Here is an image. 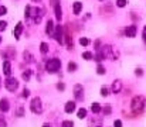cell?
Segmentation results:
<instances>
[{
  "label": "cell",
  "instance_id": "obj_12",
  "mask_svg": "<svg viewBox=\"0 0 146 127\" xmlns=\"http://www.w3.org/2000/svg\"><path fill=\"white\" fill-rule=\"evenodd\" d=\"M9 109H10L9 100H7V99H1V100H0V110L6 113V112H9Z\"/></svg>",
  "mask_w": 146,
  "mask_h": 127
},
{
  "label": "cell",
  "instance_id": "obj_29",
  "mask_svg": "<svg viewBox=\"0 0 146 127\" xmlns=\"http://www.w3.org/2000/svg\"><path fill=\"white\" fill-rule=\"evenodd\" d=\"M6 13H7V9L4 6H0V16H4Z\"/></svg>",
  "mask_w": 146,
  "mask_h": 127
},
{
  "label": "cell",
  "instance_id": "obj_34",
  "mask_svg": "<svg viewBox=\"0 0 146 127\" xmlns=\"http://www.w3.org/2000/svg\"><path fill=\"white\" fill-rule=\"evenodd\" d=\"M104 112H105L106 114H109V113H111V107H109V106H106V107L104 109Z\"/></svg>",
  "mask_w": 146,
  "mask_h": 127
},
{
  "label": "cell",
  "instance_id": "obj_37",
  "mask_svg": "<svg viewBox=\"0 0 146 127\" xmlns=\"http://www.w3.org/2000/svg\"><path fill=\"white\" fill-rule=\"evenodd\" d=\"M33 1H36V3H38V1H41V0H33Z\"/></svg>",
  "mask_w": 146,
  "mask_h": 127
},
{
  "label": "cell",
  "instance_id": "obj_17",
  "mask_svg": "<svg viewBox=\"0 0 146 127\" xmlns=\"http://www.w3.org/2000/svg\"><path fill=\"white\" fill-rule=\"evenodd\" d=\"M82 58L87 59V61H91V59L94 58V54L90 52V51H85V52H82Z\"/></svg>",
  "mask_w": 146,
  "mask_h": 127
},
{
  "label": "cell",
  "instance_id": "obj_33",
  "mask_svg": "<svg viewBox=\"0 0 146 127\" xmlns=\"http://www.w3.org/2000/svg\"><path fill=\"white\" fill-rule=\"evenodd\" d=\"M142 37H143V41L146 42V26L143 27V33H142Z\"/></svg>",
  "mask_w": 146,
  "mask_h": 127
},
{
  "label": "cell",
  "instance_id": "obj_8",
  "mask_svg": "<svg viewBox=\"0 0 146 127\" xmlns=\"http://www.w3.org/2000/svg\"><path fill=\"white\" fill-rule=\"evenodd\" d=\"M54 11H55V18L58 21H61V18H62V10H61V6H60L58 1H55V4H54Z\"/></svg>",
  "mask_w": 146,
  "mask_h": 127
},
{
  "label": "cell",
  "instance_id": "obj_10",
  "mask_svg": "<svg viewBox=\"0 0 146 127\" xmlns=\"http://www.w3.org/2000/svg\"><path fill=\"white\" fill-rule=\"evenodd\" d=\"M3 72L6 76H10V74H11V65H10V61H7V59L3 62Z\"/></svg>",
  "mask_w": 146,
  "mask_h": 127
},
{
  "label": "cell",
  "instance_id": "obj_38",
  "mask_svg": "<svg viewBox=\"0 0 146 127\" xmlns=\"http://www.w3.org/2000/svg\"><path fill=\"white\" fill-rule=\"evenodd\" d=\"M43 127H50V126H48V124H44V126H43Z\"/></svg>",
  "mask_w": 146,
  "mask_h": 127
},
{
  "label": "cell",
  "instance_id": "obj_25",
  "mask_svg": "<svg viewBox=\"0 0 146 127\" xmlns=\"http://www.w3.org/2000/svg\"><path fill=\"white\" fill-rule=\"evenodd\" d=\"M106 71H105V68L102 66V65H98V68H97V74L98 75H104Z\"/></svg>",
  "mask_w": 146,
  "mask_h": 127
},
{
  "label": "cell",
  "instance_id": "obj_3",
  "mask_svg": "<svg viewBox=\"0 0 146 127\" xmlns=\"http://www.w3.org/2000/svg\"><path fill=\"white\" fill-rule=\"evenodd\" d=\"M30 109L33 113H41L43 112V105H41V100L40 97H34L30 103Z\"/></svg>",
  "mask_w": 146,
  "mask_h": 127
},
{
  "label": "cell",
  "instance_id": "obj_1",
  "mask_svg": "<svg viewBox=\"0 0 146 127\" xmlns=\"http://www.w3.org/2000/svg\"><path fill=\"white\" fill-rule=\"evenodd\" d=\"M145 99L142 97V96H135L133 99H132V105H131V107H132V112L135 113V114H139V113H142L143 112V109H145Z\"/></svg>",
  "mask_w": 146,
  "mask_h": 127
},
{
  "label": "cell",
  "instance_id": "obj_15",
  "mask_svg": "<svg viewBox=\"0 0 146 127\" xmlns=\"http://www.w3.org/2000/svg\"><path fill=\"white\" fill-rule=\"evenodd\" d=\"M46 33H47V34H54V23H52V20H48V21H47Z\"/></svg>",
  "mask_w": 146,
  "mask_h": 127
},
{
  "label": "cell",
  "instance_id": "obj_28",
  "mask_svg": "<svg viewBox=\"0 0 146 127\" xmlns=\"http://www.w3.org/2000/svg\"><path fill=\"white\" fill-rule=\"evenodd\" d=\"M7 27V23L6 21H0V31H4Z\"/></svg>",
  "mask_w": 146,
  "mask_h": 127
},
{
  "label": "cell",
  "instance_id": "obj_19",
  "mask_svg": "<svg viewBox=\"0 0 146 127\" xmlns=\"http://www.w3.org/2000/svg\"><path fill=\"white\" fill-rule=\"evenodd\" d=\"M87 117V109H80L78 110V119H85Z\"/></svg>",
  "mask_w": 146,
  "mask_h": 127
},
{
  "label": "cell",
  "instance_id": "obj_2",
  "mask_svg": "<svg viewBox=\"0 0 146 127\" xmlns=\"http://www.w3.org/2000/svg\"><path fill=\"white\" fill-rule=\"evenodd\" d=\"M61 68V61L58 58H51L46 62V71L50 74H55Z\"/></svg>",
  "mask_w": 146,
  "mask_h": 127
},
{
  "label": "cell",
  "instance_id": "obj_20",
  "mask_svg": "<svg viewBox=\"0 0 146 127\" xmlns=\"http://www.w3.org/2000/svg\"><path fill=\"white\" fill-rule=\"evenodd\" d=\"M91 110H92V113H99V112H101V106H99V103H92Z\"/></svg>",
  "mask_w": 146,
  "mask_h": 127
},
{
  "label": "cell",
  "instance_id": "obj_5",
  "mask_svg": "<svg viewBox=\"0 0 146 127\" xmlns=\"http://www.w3.org/2000/svg\"><path fill=\"white\" fill-rule=\"evenodd\" d=\"M54 38L57 40V42H60V44L64 42V31H62V26L58 24V26L54 28Z\"/></svg>",
  "mask_w": 146,
  "mask_h": 127
},
{
  "label": "cell",
  "instance_id": "obj_30",
  "mask_svg": "<svg viewBox=\"0 0 146 127\" xmlns=\"http://www.w3.org/2000/svg\"><path fill=\"white\" fill-rule=\"evenodd\" d=\"M17 116L21 117L23 116V106H19V110H17Z\"/></svg>",
  "mask_w": 146,
  "mask_h": 127
},
{
  "label": "cell",
  "instance_id": "obj_24",
  "mask_svg": "<svg viewBox=\"0 0 146 127\" xmlns=\"http://www.w3.org/2000/svg\"><path fill=\"white\" fill-rule=\"evenodd\" d=\"M101 95H102V96H108V95H109V89H108L106 86H102V88H101Z\"/></svg>",
  "mask_w": 146,
  "mask_h": 127
},
{
  "label": "cell",
  "instance_id": "obj_16",
  "mask_svg": "<svg viewBox=\"0 0 146 127\" xmlns=\"http://www.w3.org/2000/svg\"><path fill=\"white\" fill-rule=\"evenodd\" d=\"M40 51H41V54H47L48 52V44L47 42H41L40 44Z\"/></svg>",
  "mask_w": 146,
  "mask_h": 127
},
{
  "label": "cell",
  "instance_id": "obj_27",
  "mask_svg": "<svg viewBox=\"0 0 146 127\" xmlns=\"http://www.w3.org/2000/svg\"><path fill=\"white\" fill-rule=\"evenodd\" d=\"M62 127H74V123L70 122V120H64L62 122Z\"/></svg>",
  "mask_w": 146,
  "mask_h": 127
},
{
  "label": "cell",
  "instance_id": "obj_32",
  "mask_svg": "<svg viewBox=\"0 0 146 127\" xmlns=\"http://www.w3.org/2000/svg\"><path fill=\"white\" fill-rule=\"evenodd\" d=\"M29 95H30L29 89H24V90H23V97H29Z\"/></svg>",
  "mask_w": 146,
  "mask_h": 127
},
{
  "label": "cell",
  "instance_id": "obj_26",
  "mask_svg": "<svg viewBox=\"0 0 146 127\" xmlns=\"http://www.w3.org/2000/svg\"><path fill=\"white\" fill-rule=\"evenodd\" d=\"M126 3H128L126 0H116V6H118V7H125Z\"/></svg>",
  "mask_w": 146,
  "mask_h": 127
},
{
  "label": "cell",
  "instance_id": "obj_40",
  "mask_svg": "<svg viewBox=\"0 0 146 127\" xmlns=\"http://www.w3.org/2000/svg\"><path fill=\"white\" fill-rule=\"evenodd\" d=\"M99 1H104V0H99Z\"/></svg>",
  "mask_w": 146,
  "mask_h": 127
},
{
  "label": "cell",
  "instance_id": "obj_14",
  "mask_svg": "<svg viewBox=\"0 0 146 127\" xmlns=\"http://www.w3.org/2000/svg\"><path fill=\"white\" fill-rule=\"evenodd\" d=\"M121 89H122V84H121V81H115V82L112 84V92H113V93H119V92H121Z\"/></svg>",
  "mask_w": 146,
  "mask_h": 127
},
{
  "label": "cell",
  "instance_id": "obj_36",
  "mask_svg": "<svg viewBox=\"0 0 146 127\" xmlns=\"http://www.w3.org/2000/svg\"><path fill=\"white\" fill-rule=\"evenodd\" d=\"M135 74H136V75H139V76H141V75H142V74H143V72H142V69H139V68H138V69H136V72H135Z\"/></svg>",
  "mask_w": 146,
  "mask_h": 127
},
{
  "label": "cell",
  "instance_id": "obj_35",
  "mask_svg": "<svg viewBox=\"0 0 146 127\" xmlns=\"http://www.w3.org/2000/svg\"><path fill=\"white\" fill-rule=\"evenodd\" d=\"M57 88H58L60 90H64V88H65V86H64V84H58L57 85Z\"/></svg>",
  "mask_w": 146,
  "mask_h": 127
},
{
  "label": "cell",
  "instance_id": "obj_7",
  "mask_svg": "<svg viewBox=\"0 0 146 127\" xmlns=\"http://www.w3.org/2000/svg\"><path fill=\"white\" fill-rule=\"evenodd\" d=\"M136 31H138L136 26H128V27L125 28V36L129 37V38H133V37L136 36Z\"/></svg>",
  "mask_w": 146,
  "mask_h": 127
},
{
  "label": "cell",
  "instance_id": "obj_23",
  "mask_svg": "<svg viewBox=\"0 0 146 127\" xmlns=\"http://www.w3.org/2000/svg\"><path fill=\"white\" fill-rule=\"evenodd\" d=\"M80 44L84 45V47H87V45H90V40L85 38V37H81V38H80Z\"/></svg>",
  "mask_w": 146,
  "mask_h": 127
},
{
  "label": "cell",
  "instance_id": "obj_18",
  "mask_svg": "<svg viewBox=\"0 0 146 127\" xmlns=\"http://www.w3.org/2000/svg\"><path fill=\"white\" fill-rule=\"evenodd\" d=\"M23 57H24V61H27V62H33V55H31L29 51H24Z\"/></svg>",
  "mask_w": 146,
  "mask_h": 127
},
{
  "label": "cell",
  "instance_id": "obj_21",
  "mask_svg": "<svg viewBox=\"0 0 146 127\" xmlns=\"http://www.w3.org/2000/svg\"><path fill=\"white\" fill-rule=\"evenodd\" d=\"M75 69H77V64L75 62H70L68 64V71L70 72H75Z\"/></svg>",
  "mask_w": 146,
  "mask_h": 127
},
{
  "label": "cell",
  "instance_id": "obj_13",
  "mask_svg": "<svg viewBox=\"0 0 146 127\" xmlns=\"http://www.w3.org/2000/svg\"><path fill=\"white\" fill-rule=\"evenodd\" d=\"M64 110H65L67 113H72V112L75 110V102H67Z\"/></svg>",
  "mask_w": 146,
  "mask_h": 127
},
{
  "label": "cell",
  "instance_id": "obj_22",
  "mask_svg": "<svg viewBox=\"0 0 146 127\" xmlns=\"http://www.w3.org/2000/svg\"><path fill=\"white\" fill-rule=\"evenodd\" d=\"M21 76H23V79H24V81H29V79H30V76H31V71L29 69V71L23 72V75H21Z\"/></svg>",
  "mask_w": 146,
  "mask_h": 127
},
{
  "label": "cell",
  "instance_id": "obj_4",
  "mask_svg": "<svg viewBox=\"0 0 146 127\" xmlns=\"http://www.w3.org/2000/svg\"><path fill=\"white\" fill-rule=\"evenodd\" d=\"M4 86H6V89H7V90L14 92V90L19 88V82H17V79H16V78H7V79L4 81Z\"/></svg>",
  "mask_w": 146,
  "mask_h": 127
},
{
  "label": "cell",
  "instance_id": "obj_11",
  "mask_svg": "<svg viewBox=\"0 0 146 127\" xmlns=\"http://www.w3.org/2000/svg\"><path fill=\"white\" fill-rule=\"evenodd\" d=\"M81 10H82V3H81V1H75V3L72 4V11H74V14L78 16V14L81 13Z\"/></svg>",
  "mask_w": 146,
  "mask_h": 127
},
{
  "label": "cell",
  "instance_id": "obj_31",
  "mask_svg": "<svg viewBox=\"0 0 146 127\" xmlns=\"http://www.w3.org/2000/svg\"><path fill=\"white\" fill-rule=\"evenodd\" d=\"M113 127H122V122H121V120H115Z\"/></svg>",
  "mask_w": 146,
  "mask_h": 127
},
{
  "label": "cell",
  "instance_id": "obj_9",
  "mask_svg": "<svg viewBox=\"0 0 146 127\" xmlns=\"http://www.w3.org/2000/svg\"><path fill=\"white\" fill-rule=\"evenodd\" d=\"M23 28H24L23 23H17V26H16V28H14V31H13V34H14V38H16V40H19V38H20V36H21V33H23Z\"/></svg>",
  "mask_w": 146,
  "mask_h": 127
},
{
  "label": "cell",
  "instance_id": "obj_6",
  "mask_svg": "<svg viewBox=\"0 0 146 127\" xmlns=\"http://www.w3.org/2000/svg\"><path fill=\"white\" fill-rule=\"evenodd\" d=\"M74 96H75L77 100H82V96H84V88H82V85L78 84L74 86Z\"/></svg>",
  "mask_w": 146,
  "mask_h": 127
},
{
  "label": "cell",
  "instance_id": "obj_39",
  "mask_svg": "<svg viewBox=\"0 0 146 127\" xmlns=\"http://www.w3.org/2000/svg\"><path fill=\"white\" fill-rule=\"evenodd\" d=\"M0 42H1V37H0Z\"/></svg>",
  "mask_w": 146,
  "mask_h": 127
}]
</instances>
